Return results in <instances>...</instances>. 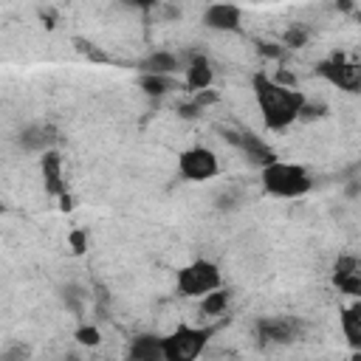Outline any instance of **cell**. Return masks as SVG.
Listing matches in <instances>:
<instances>
[{
  "label": "cell",
  "instance_id": "1",
  "mask_svg": "<svg viewBox=\"0 0 361 361\" xmlns=\"http://www.w3.org/2000/svg\"><path fill=\"white\" fill-rule=\"evenodd\" d=\"M251 90H254V99H257V107L262 113V124L274 133H282L288 130L290 124L299 121V113H302V104H305V93L299 87H290V85H279L274 76L268 73H254L251 76Z\"/></svg>",
  "mask_w": 361,
  "mask_h": 361
},
{
  "label": "cell",
  "instance_id": "2",
  "mask_svg": "<svg viewBox=\"0 0 361 361\" xmlns=\"http://www.w3.org/2000/svg\"><path fill=\"white\" fill-rule=\"evenodd\" d=\"M259 183L271 197H282V200L305 197L313 189V178L302 164L279 161V158L259 166Z\"/></svg>",
  "mask_w": 361,
  "mask_h": 361
},
{
  "label": "cell",
  "instance_id": "3",
  "mask_svg": "<svg viewBox=\"0 0 361 361\" xmlns=\"http://www.w3.org/2000/svg\"><path fill=\"white\" fill-rule=\"evenodd\" d=\"M214 330L212 327H192V324H178L169 336H161V355L164 361H195L209 336Z\"/></svg>",
  "mask_w": 361,
  "mask_h": 361
},
{
  "label": "cell",
  "instance_id": "4",
  "mask_svg": "<svg viewBox=\"0 0 361 361\" xmlns=\"http://www.w3.org/2000/svg\"><path fill=\"white\" fill-rule=\"evenodd\" d=\"M220 285H223V276H220V268L212 259H195V262L183 265L175 276L178 293L189 296V299H200L203 293H209Z\"/></svg>",
  "mask_w": 361,
  "mask_h": 361
},
{
  "label": "cell",
  "instance_id": "5",
  "mask_svg": "<svg viewBox=\"0 0 361 361\" xmlns=\"http://www.w3.org/2000/svg\"><path fill=\"white\" fill-rule=\"evenodd\" d=\"M178 172L183 180L203 183V180H212L220 175V158L214 149L197 144V147H189L178 155Z\"/></svg>",
  "mask_w": 361,
  "mask_h": 361
},
{
  "label": "cell",
  "instance_id": "6",
  "mask_svg": "<svg viewBox=\"0 0 361 361\" xmlns=\"http://www.w3.org/2000/svg\"><path fill=\"white\" fill-rule=\"evenodd\" d=\"M39 178H42L45 192L51 197H59L62 209H71V197H68V186H65V166H62V155L56 147L39 152Z\"/></svg>",
  "mask_w": 361,
  "mask_h": 361
},
{
  "label": "cell",
  "instance_id": "7",
  "mask_svg": "<svg viewBox=\"0 0 361 361\" xmlns=\"http://www.w3.org/2000/svg\"><path fill=\"white\" fill-rule=\"evenodd\" d=\"M319 73H322L330 85H336L338 90L355 93V90L361 87V68H358V62L344 59V54H333L330 59L319 62Z\"/></svg>",
  "mask_w": 361,
  "mask_h": 361
},
{
  "label": "cell",
  "instance_id": "8",
  "mask_svg": "<svg viewBox=\"0 0 361 361\" xmlns=\"http://www.w3.org/2000/svg\"><path fill=\"white\" fill-rule=\"evenodd\" d=\"M203 25L217 34H240L243 31V8L237 3H209L203 11Z\"/></svg>",
  "mask_w": 361,
  "mask_h": 361
},
{
  "label": "cell",
  "instance_id": "9",
  "mask_svg": "<svg viewBox=\"0 0 361 361\" xmlns=\"http://www.w3.org/2000/svg\"><path fill=\"white\" fill-rule=\"evenodd\" d=\"M299 333V324L285 316H265L257 322V336L271 344H290Z\"/></svg>",
  "mask_w": 361,
  "mask_h": 361
},
{
  "label": "cell",
  "instance_id": "10",
  "mask_svg": "<svg viewBox=\"0 0 361 361\" xmlns=\"http://www.w3.org/2000/svg\"><path fill=\"white\" fill-rule=\"evenodd\" d=\"M183 82L192 93H200V90H209L212 82H214V65L209 62L206 54H195L186 65H183Z\"/></svg>",
  "mask_w": 361,
  "mask_h": 361
},
{
  "label": "cell",
  "instance_id": "11",
  "mask_svg": "<svg viewBox=\"0 0 361 361\" xmlns=\"http://www.w3.org/2000/svg\"><path fill=\"white\" fill-rule=\"evenodd\" d=\"M226 138H228L231 144H237V147L245 152V158H248L251 164H257V166H265V164H271V161L276 158V152H274L262 138H257V135H251V133H226Z\"/></svg>",
  "mask_w": 361,
  "mask_h": 361
},
{
  "label": "cell",
  "instance_id": "12",
  "mask_svg": "<svg viewBox=\"0 0 361 361\" xmlns=\"http://www.w3.org/2000/svg\"><path fill=\"white\" fill-rule=\"evenodd\" d=\"M17 141H20V147L23 149H28V152H42V149H51L54 147V141H56V133H54V127L51 124H25L23 130H20V135H17Z\"/></svg>",
  "mask_w": 361,
  "mask_h": 361
},
{
  "label": "cell",
  "instance_id": "13",
  "mask_svg": "<svg viewBox=\"0 0 361 361\" xmlns=\"http://www.w3.org/2000/svg\"><path fill=\"white\" fill-rule=\"evenodd\" d=\"M180 59L172 51H152L138 62V73H164V76H175L180 71Z\"/></svg>",
  "mask_w": 361,
  "mask_h": 361
},
{
  "label": "cell",
  "instance_id": "14",
  "mask_svg": "<svg viewBox=\"0 0 361 361\" xmlns=\"http://www.w3.org/2000/svg\"><path fill=\"white\" fill-rule=\"evenodd\" d=\"M127 358L133 361H164L161 355V336L155 333H141L130 341L127 347Z\"/></svg>",
  "mask_w": 361,
  "mask_h": 361
},
{
  "label": "cell",
  "instance_id": "15",
  "mask_svg": "<svg viewBox=\"0 0 361 361\" xmlns=\"http://www.w3.org/2000/svg\"><path fill=\"white\" fill-rule=\"evenodd\" d=\"M175 85H178L175 76H164V73H138V87H141L147 96H152V99L166 96Z\"/></svg>",
  "mask_w": 361,
  "mask_h": 361
},
{
  "label": "cell",
  "instance_id": "16",
  "mask_svg": "<svg viewBox=\"0 0 361 361\" xmlns=\"http://www.w3.org/2000/svg\"><path fill=\"white\" fill-rule=\"evenodd\" d=\"M341 330L350 347H361V305L353 302L350 307L341 310Z\"/></svg>",
  "mask_w": 361,
  "mask_h": 361
},
{
  "label": "cell",
  "instance_id": "17",
  "mask_svg": "<svg viewBox=\"0 0 361 361\" xmlns=\"http://www.w3.org/2000/svg\"><path fill=\"white\" fill-rule=\"evenodd\" d=\"M226 307H228V290L223 285L200 296V313L203 316H220Z\"/></svg>",
  "mask_w": 361,
  "mask_h": 361
},
{
  "label": "cell",
  "instance_id": "18",
  "mask_svg": "<svg viewBox=\"0 0 361 361\" xmlns=\"http://www.w3.org/2000/svg\"><path fill=\"white\" fill-rule=\"evenodd\" d=\"M73 338L82 344V347H99L102 344V333L96 324H82L73 330Z\"/></svg>",
  "mask_w": 361,
  "mask_h": 361
},
{
  "label": "cell",
  "instance_id": "19",
  "mask_svg": "<svg viewBox=\"0 0 361 361\" xmlns=\"http://www.w3.org/2000/svg\"><path fill=\"white\" fill-rule=\"evenodd\" d=\"M307 28H299V25H290L285 34H282V45L285 48H302L305 42H307Z\"/></svg>",
  "mask_w": 361,
  "mask_h": 361
},
{
  "label": "cell",
  "instance_id": "20",
  "mask_svg": "<svg viewBox=\"0 0 361 361\" xmlns=\"http://www.w3.org/2000/svg\"><path fill=\"white\" fill-rule=\"evenodd\" d=\"M355 271H358V259L355 257H338L336 265H333V282H338V279H344V276H350Z\"/></svg>",
  "mask_w": 361,
  "mask_h": 361
},
{
  "label": "cell",
  "instance_id": "21",
  "mask_svg": "<svg viewBox=\"0 0 361 361\" xmlns=\"http://www.w3.org/2000/svg\"><path fill=\"white\" fill-rule=\"evenodd\" d=\"M338 285V290H344L347 296H353V299H358L361 296V274L355 271V274H350V276H344V279H338L336 282Z\"/></svg>",
  "mask_w": 361,
  "mask_h": 361
},
{
  "label": "cell",
  "instance_id": "22",
  "mask_svg": "<svg viewBox=\"0 0 361 361\" xmlns=\"http://www.w3.org/2000/svg\"><path fill=\"white\" fill-rule=\"evenodd\" d=\"M327 113V104H313L310 99H305V104H302V113H299V121H313V118H322Z\"/></svg>",
  "mask_w": 361,
  "mask_h": 361
},
{
  "label": "cell",
  "instance_id": "23",
  "mask_svg": "<svg viewBox=\"0 0 361 361\" xmlns=\"http://www.w3.org/2000/svg\"><path fill=\"white\" fill-rule=\"evenodd\" d=\"M68 245H71L73 254H85V251H87V234H85L82 228H73V231L68 234Z\"/></svg>",
  "mask_w": 361,
  "mask_h": 361
},
{
  "label": "cell",
  "instance_id": "24",
  "mask_svg": "<svg viewBox=\"0 0 361 361\" xmlns=\"http://www.w3.org/2000/svg\"><path fill=\"white\" fill-rule=\"evenodd\" d=\"M257 51H259L265 59H282L285 45H279V42H257Z\"/></svg>",
  "mask_w": 361,
  "mask_h": 361
},
{
  "label": "cell",
  "instance_id": "25",
  "mask_svg": "<svg viewBox=\"0 0 361 361\" xmlns=\"http://www.w3.org/2000/svg\"><path fill=\"white\" fill-rule=\"evenodd\" d=\"M161 0H121V6H127V8H133V11H149V8H155Z\"/></svg>",
  "mask_w": 361,
  "mask_h": 361
},
{
  "label": "cell",
  "instance_id": "26",
  "mask_svg": "<svg viewBox=\"0 0 361 361\" xmlns=\"http://www.w3.org/2000/svg\"><path fill=\"white\" fill-rule=\"evenodd\" d=\"M76 42H79V51H82L85 56H90V59H99V62H104V59H107V56H104L99 48H93L90 42H82V39H76Z\"/></svg>",
  "mask_w": 361,
  "mask_h": 361
},
{
  "label": "cell",
  "instance_id": "27",
  "mask_svg": "<svg viewBox=\"0 0 361 361\" xmlns=\"http://www.w3.org/2000/svg\"><path fill=\"white\" fill-rule=\"evenodd\" d=\"M336 6H338L341 11H355V3H353V0H336Z\"/></svg>",
  "mask_w": 361,
  "mask_h": 361
},
{
  "label": "cell",
  "instance_id": "28",
  "mask_svg": "<svg viewBox=\"0 0 361 361\" xmlns=\"http://www.w3.org/2000/svg\"><path fill=\"white\" fill-rule=\"evenodd\" d=\"M3 212H6V203H3V197H0V214H3Z\"/></svg>",
  "mask_w": 361,
  "mask_h": 361
}]
</instances>
